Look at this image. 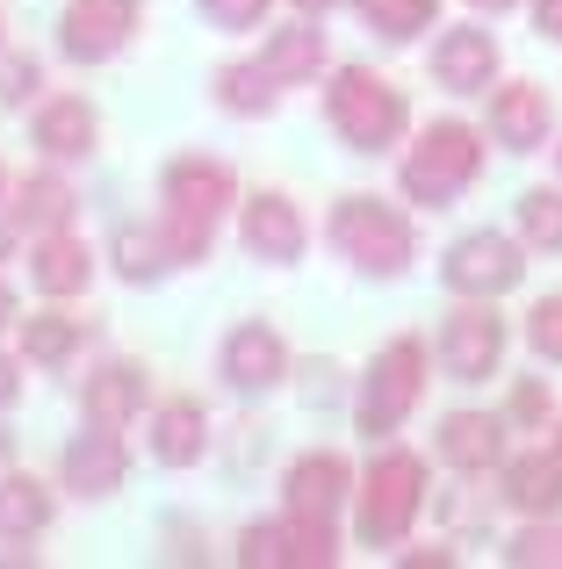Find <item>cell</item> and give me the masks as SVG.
Listing matches in <instances>:
<instances>
[{"label":"cell","instance_id":"obj_22","mask_svg":"<svg viewBox=\"0 0 562 569\" xmlns=\"http://www.w3.org/2000/svg\"><path fill=\"white\" fill-rule=\"evenodd\" d=\"M347 461L332 455V447H318V455H303L289 469V512H339V498H347Z\"/></svg>","mask_w":562,"mask_h":569},{"label":"cell","instance_id":"obj_11","mask_svg":"<svg viewBox=\"0 0 562 569\" xmlns=\"http://www.w3.org/2000/svg\"><path fill=\"white\" fill-rule=\"evenodd\" d=\"M289 376V347H281L274 325H239V332L224 339V382L239 389V397H260V389H274Z\"/></svg>","mask_w":562,"mask_h":569},{"label":"cell","instance_id":"obj_33","mask_svg":"<svg viewBox=\"0 0 562 569\" xmlns=\"http://www.w3.org/2000/svg\"><path fill=\"white\" fill-rule=\"evenodd\" d=\"M526 347H534L541 361H562V296L526 310Z\"/></svg>","mask_w":562,"mask_h":569},{"label":"cell","instance_id":"obj_12","mask_svg":"<svg viewBox=\"0 0 562 569\" xmlns=\"http://www.w3.org/2000/svg\"><path fill=\"white\" fill-rule=\"evenodd\" d=\"M66 490H80V498H109V490H123V476H130V455H123V440H116V426H94V432H80V440H66Z\"/></svg>","mask_w":562,"mask_h":569},{"label":"cell","instance_id":"obj_44","mask_svg":"<svg viewBox=\"0 0 562 569\" xmlns=\"http://www.w3.org/2000/svg\"><path fill=\"white\" fill-rule=\"evenodd\" d=\"M0 43H8V22H0Z\"/></svg>","mask_w":562,"mask_h":569},{"label":"cell","instance_id":"obj_28","mask_svg":"<svg viewBox=\"0 0 562 569\" xmlns=\"http://www.w3.org/2000/svg\"><path fill=\"white\" fill-rule=\"evenodd\" d=\"M353 8H361V22L382 29L390 43H411V37H419V29L440 14V0H353Z\"/></svg>","mask_w":562,"mask_h":569},{"label":"cell","instance_id":"obj_37","mask_svg":"<svg viewBox=\"0 0 562 569\" xmlns=\"http://www.w3.org/2000/svg\"><path fill=\"white\" fill-rule=\"evenodd\" d=\"M549 411H555L549 382H520V389H512V418H520V426H549Z\"/></svg>","mask_w":562,"mask_h":569},{"label":"cell","instance_id":"obj_25","mask_svg":"<svg viewBox=\"0 0 562 569\" xmlns=\"http://www.w3.org/2000/svg\"><path fill=\"white\" fill-rule=\"evenodd\" d=\"M72 209H80V194L58 181V173H37V181H22V231H66Z\"/></svg>","mask_w":562,"mask_h":569},{"label":"cell","instance_id":"obj_40","mask_svg":"<svg viewBox=\"0 0 562 569\" xmlns=\"http://www.w3.org/2000/svg\"><path fill=\"white\" fill-rule=\"evenodd\" d=\"M0 325H14V289L0 281Z\"/></svg>","mask_w":562,"mask_h":569},{"label":"cell","instance_id":"obj_16","mask_svg":"<svg viewBox=\"0 0 562 569\" xmlns=\"http://www.w3.org/2000/svg\"><path fill=\"white\" fill-rule=\"evenodd\" d=\"M202 447H210V418H202L195 397H167L152 411V461L159 469H188V461H202Z\"/></svg>","mask_w":562,"mask_h":569},{"label":"cell","instance_id":"obj_21","mask_svg":"<svg viewBox=\"0 0 562 569\" xmlns=\"http://www.w3.org/2000/svg\"><path fill=\"white\" fill-rule=\"evenodd\" d=\"M94 109H87L80 94H58V101H43L37 109V144H43V159H87L94 152Z\"/></svg>","mask_w":562,"mask_h":569},{"label":"cell","instance_id":"obj_8","mask_svg":"<svg viewBox=\"0 0 562 569\" xmlns=\"http://www.w3.org/2000/svg\"><path fill=\"white\" fill-rule=\"evenodd\" d=\"M138 37V0H66L58 14V51L72 66H101Z\"/></svg>","mask_w":562,"mask_h":569},{"label":"cell","instance_id":"obj_27","mask_svg":"<svg viewBox=\"0 0 562 569\" xmlns=\"http://www.w3.org/2000/svg\"><path fill=\"white\" fill-rule=\"evenodd\" d=\"M332 562H339L332 512H289V569H332Z\"/></svg>","mask_w":562,"mask_h":569},{"label":"cell","instance_id":"obj_26","mask_svg":"<svg viewBox=\"0 0 562 569\" xmlns=\"http://www.w3.org/2000/svg\"><path fill=\"white\" fill-rule=\"evenodd\" d=\"M167 267H173V252H167V238H159V223L152 231H138V223L116 231V274L123 281H159Z\"/></svg>","mask_w":562,"mask_h":569},{"label":"cell","instance_id":"obj_9","mask_svg":"<svg viewBox=\"0 0 562 569\" xmlns=\"http://www.w3.org/2000/svg\"><path fill=\"white\" fill-rule=\"evenodd\" d=\"M159 194H167V209H181V217H202V223H217V217H224V202L239 194V181H231V167H224V159H202V152H188V159H173V167H167V181H159Z\"/></svg>","mask_w":562,"mask_h":569},{"label":"cell","instance_id":"obj_38","mask_svg":"<svg viewBox=\"0 0 562 569\" xmlns=\"http://www.w3.org/2000/svg\"><path fill=\"white\" fill-rule=\"evenodd\" d=\"M534 29L541 37H562V0H534Z\"/></svg>","mask_w":562,"mask_h":569},{"label":"cell","instance_id":"obj_4","mask_svg":"<svg viewBox=\"0 0 562 569\" xmlns=\"http://www.w3.org/2000/svg\"><path fill=\"white\" fill-rule=\"evenodd\" d=\"M419 505H425V461L404 455V447L375 455V469H368V483H361V541L397 548L411 533V519H419Z\"/></svg>","mask_w":562,"mask_h":569},{"label":"cell","instance_id":"obj_34","mask_svg":"<svg viewBox=\"0 0 562 569\" xmlns=\"http://www.w3.org/2000/svg\"><path fill=\"white\" fill-rule=\"evenodd\" d=\"M37 58H0V109H14V101H29V87H37Z\"/></svg>","mask_w":562,"mask_h":569},{"label":"cell","instance_id":"obj_18","mask_svg":"<svg viewBox=\"0 0 562 569\" xmlns=\"http://www.w3.org/2000/svg\"><path fill=\"white\" fill-rule=\"evenodd\" d=\"M260 66H268V80H274V87H303V80H318V66H324V29H318V14H303L295 29H274V37L260 43Z\"/></svg>","mask_w":562,"mask_h":569},{"label":"cell","instance_id":"obj_19","mask_svg":"<svg viewBox=\"0 0 562 569\" xmlns=\"http://www.w3.org/2000/svg\"><path fill=\"white\" fill-rule=\"evenodd\" d=\"M505 505L526 519L562 512V455H512L505 461Z\"/></svg>","mask_w":562,"mask_h":569},{"label":"cell","instance_id":"obj_29","mask_svg":"<svg viewBox=\"0 0 562 569\" xmlns=\"http://www.w3.org/2000/svg\"><path fill=\"white\" fill-rule=\"evenodd\" d=\"M217 101H224L231 116H268L274 109L268 66H224V72H217Z\"/></svg>","mask_w":562,"mask_h":569},{"label":"cell","instance_id":"obj_46","mask_svg":"<svg viewBox=\"0 0 562 569\" xmlns=\"http://www.w3.org/2000/svg\"><path fill=\"white\" fill-rule=\"evenodd\" d=\"M555 455H562V432H555Z\"/></svg>","mask_w":562,"mask_h":569},{"label":"cell","instance_id":"obj_3","mask_svg":"<svg viewBox=\"0 0 562 569\" xmlns=\"http://www.w3.org/2000/svg\"><path fill=\"white\" fill-rule=\"evenodd\" d=\"M483 173V138L469 123H433L404 159V194L419 209H448L454 194Z\"/></svg>","mask_w":562,"mask_h":569},{"label":"cell","instance_id":"obj_20","mask_svg":"<svg viewBox=\"0 0 562 569\" xmlns=\"http://www.w3.org/2000/svg\"><path fill=\"white\" fill-rule=\"evenodd\" d=\"M138 411H144V368L138 361H109V368L87 376V418H94V426L123 432Z\"/></svg>","mask_w":562,"mask_h":569},{"label":"cell","instance_id":"obj_41","mask_svg":"<svg viewBox=\"0 0 562 569\" xmlns=\"http://www.w3.org/2000/svg\"><path fill=\"white\" fill-rule=\"evenodd\" d=\"M469 8H483V14H505V8H520V0H469Z\"/></svg>","mask_w":562,"mask_h":569},{"label":"cell","instance_id":"obj_14","mask_svg":"<svg viewBox=\"0 0 562 569\" xmlns=\"http://www.w3.org/2000/svg\"><path fill=\"white\" fill-rule=\"evenodd\" d=\"M440 461L462 476H483L491 461H505V426L491 411H448L440 418Z\"/></svg>","mask_w":562,"mask_h":569},{"label":"cell","instance_id":"obj_15","mask_svg":"<svg viewBox=\"0 0 562 569\" xmlns=\"http://www.w3.org/2000/svg\"><path fill=\"white\" fill-rule=\"evenodd\" d=\"M29 281H37L43 296H80L87 281H94V252L72 231H37V246H29Z\"/></svg>","mask_w":562,"mask_h":569},{"label":"cell","instance_id":"obj_36","mask_svg":"<svg viewBox=\"0 0 562 569\" xmlns=\"http://www.w3.org/2000/svg\"><path fill=\"white\" fill-rule=\"evenodd\" d=\"M14 231H22V181L0 167V252L14 246Z\"/></svg>","mask_w":562,"mask_h":569},{"label":"cell","instance_id":"obj_13","mask_svg":"<svg viewBox=\"0 0 562 569\" xmlns=\"http://www.w3.org/2000/svg\"><path fill=\"white\" fill-rule=\"evenodd\" d=\"M303 238L310 231H303L289 194H253V202H245V252H253V260L289 267V260H303Z\"/></svg>","mask_w":562,"mask_h":569},{"label":"cell","instance_id":"obj_1","mask_svg":"<svg viewBox=\"0 0 562 569\" xmlns=\"http://www.w3.org/2000/svg\"><path fill=\"white\" fill-rule=\"evenodd\" d=\"M324 116H332V130L353 144V152H390V144L404 138V94L368 66H339L332 72Z\"/></svg>","mask_w":562,"mask_h":569},{"label":"cell","instance_id":"obj_24","mask_svg":"<svg viewBox=\"0 0 562 569\" xmlns=\"http://www.w3.org/2000/svg\"><path fill=\"white\" fill-rule=\"evenodd\" d=\"M22 353H29L37 368H66L72 353H80V318H58V310L22 318Z\"/></svg>","mask_w":562,"mask_h":569},{"label":"cell","instance_id":"obj_10","mask_svg":"<svg viewBox=\"0 0 562 569\" xmlns=\"http://www.w3.org/2000/svg\"><path fill=\"white\" fill-rule=\"evenodd\" d=\"M433 80L448 94H491L498 80V37L491 29H448L433 43Z\"/></svg>","mask_w":562,"mask_h":569},{"label":"cell","instance_id":"obj_6","mask_svg":"<svg viewBox=\"0 0 562 569\" xmlns=\"http://www.w3.org/2000/svg\"><path fill=\"white\" fill-rule=\"evenodd\" d=\"M498 361H505V318L491 310V296H476L440 325V368L454 382H483L498 376Z\"/></svg>","mask_w":562,"mask_h":569},{"label":"cell","instance_id":"obj_5","mask_svg":"<svg viewBox=\"0 0 562 569\" xmlns=\"http://www.w3.org/2000/svg\"><path fill=\"white\" fill-rule=\"evenodd\" d=\"M419 389H425V347L419 339H390V347L375 353V368H368V382H361V432L368 440L404 426Z\"/></svg>","mask_w":562,"mask_h":569},{"label":"cell","instance_id":"obj_42","mask_svg":"<svg viewBox=\"0 0 562 569\" xmlns=\"http://www.w3.org/2000/svg\"><path fill=\"white\" fill-rule=\"evenodd\" d=\"M295 8H303V14H318V22H324V8H332V0H295Z\"/></svg>","mask_w":562,"mask_h":569},{"label":"cell","instance_id":"obj_2","mask_svg":"<svg viewBox=\"0 0 562 569\" xmlns=\"http://www.w3.org/2000/svg\"><path fill=\"white\" fill-rule=\"evenodd\" d=\"M332 246L347 252L361 274L397 281L411 267V223L397 217L390 202H375V194H339V209H332Z\"/></svg>","mask_w":562,"mask_h":569},{"label":"cell","instance_id":"obj_39","mask_svg":"<svg viewBox=\"0 0 562 569\" xmlns=\"http://www.w3.org/2000/svg\"><path fill=\"white\" fill-rule=\"evenodd\" d=\"M14 397H22V368H14V361H8V353H0V411H8V403H14Z\"/></svg>","mask_w":562,"mask_h":569},{"label":"cell","instance_id":"obj_23","mask_svg":"<svg viewBox=\"0 0 562 569\" xmlns=\"http://www.w3.org/2000/svg\"><path fill=\"white\" fill-rule=\"evenodd\" d=\"M43 527H51V490L37 476L8 469L0 476V541H37Z\"/></svg>","mask_w":562,"mask_h":569},{"label":"cell","instance_id":"obj_43","mask_svg":"<svg viewBox=\"0 0 562 569\" xmlns=\"http://www.w3.org/2000/svg\"><path fill=\"white\" fill-rule=\"evenodd\" d=\"M8 455H14V440H8V432H0V461H8Z\"/></svg>","mask_w":562,"mask_h":569},{"label":"cell","instance_id":"obj_7","mask_svg":"<svg viewBox=\"0 0 562 569\" xmlns=\"http://www.w3.org/2000/svg\"><path fill=\"white\" fill-rule=\"evenodd\" d=\"M440 274H448L454 296H505V289H520L526 260H520V246H512L505 231H469V238L448 246Z\"/></svg>","mask_w":562,"mask_h":569},{"label":"cell","instance_id":"obj_32","mask_svg":"<svg viewBox=\"0 0 562 569\" xmlns=\"http://www.w3.org/2000/svg\"><path fill=\"white\" fill-rule=\"evenodd\" d=\"M239 562L245 569H289V527H245Z\"/></svg>","mask_w":562,"mask_h":569},{"label":"cell","instance_id":"obj_17","mask_svg":"<svg viewBox=\"0 0 562 569\" xmlns=\"http://www.w3.org/2000/svg\"><path fill=\"white\" fill-rule=\"evenodd\" d=\"M491 138L505 144V152H534V144H549V94L541 87H498L491 94Z\"/></svg>","mask_w":562,"mask_h":569},{"label":"cell","instance_id":"obj_45","mask_svg":"<svg viewBox=\"0 0 562 569\" xmlns=\"http://www.w3.org/2000/svg\"><path fill=\"white\" fill-rule=\"evenodd\" d=\"M555 167H562V144H555Z\"/></svg>","mask_w":562,"mask_h":569},{"label":"cell","instance_id":"obj_30","mask_svg":"<svg viewBox=\"0 0 562 569\" xmlns=\"http://www.w3.org/2000/svg\"><path fill=\"white\" fill-rule=\"evenodd\" d=\"M520 238L534 252H562V188H526L520 194Z\"/></svg>","mask_w":562,"mask_h":569},{"label":"cell","instance_id":"obj_31","mask_svg":"<svg viewBox=\"0 0 562 569\" xmlns=\"http://www.w3.org/2000/svg\"><path fill=\"white\" fill-rule=\"evenodd\" d=\"M505 562H520V569H562V527L534 519V527H526L520 541L505 548Z\"/></svg>","mask_w":562,"mask_h":569},{"label":"cell","instance_id":"obj_35","mask_svg":"<svg viewBox=\"0 0 562 569\" xmlns=\"http://www.w3.org/2000/svg\"><path fill=\"white\" fill-rule=\"evenodd\" d=\"M202 14H210L217 29H253L260 14H268V0H195Z\"/></svg>","mask_w":562,"mask_h":569}]
</instances>
